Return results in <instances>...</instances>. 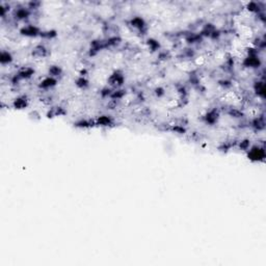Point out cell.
<instances>
[{"label":"cell","instance_id":"cell-1","mask_svg":"<svg viewBox=\"0 0 266 266\" xmlns=\"http://www.w3.org/2000/svg\"><path fill=\"white\" fill-rule=\"evenodd\" d=\"M21 32L24 35H28V37H35V35H38L40 33L39 29H38L35 26L33 25H28L26 26V27H24L21 30Z\"/></svg>","mask_w":266,"mask_h":266},{"label":"cell","instance_id":"cell-2","mask_svg":"<svg viewBox=\"0 0 266 266\" xmlns=\"http://www.w3.org/2000/svg\"><path fill=\"white\" fill-rule=\"evenodd\" d=\"M124 82V77L122 74L120 73H114L113 75L110 76V78H109V83H110L111 85H121Z\"/></svg>","mask_w":266,"mask_h":266},{"label":"cell","instance_id":"cell-3","mask_svg":"<svg viewBox=\"0 0 266 266\" xmlns=\"http://www.w3.org/2000/svg\"><path fill=\"white\" fill-rule=\"evenodd\" d=\"M55 84H56V80L54 79V77H48V78H45L41 82L40 86L43 88H49V87H52L53 85H55Z\"/></svg>","mask_w":266,"mask_h":266},{"label":"cell","instance_id":"cell-4","mask_svg":"<svg viewBox=\"0 0 266 266\" xmlns=\"http://www.w3.org/2000/svg\"><path fill=\"white\" fill-rule=\"evenodd\" d=\"M14 106L18 109H22L25 108L27 106V100H26L25 97H20V98H17L14 101Z\"/></svg>","mask_w":266,"mask_h":266},{"label":"cell","instance_id":"cell-5","mask_svg":"<svg viewBox=\"0 0 266 266\" xmlns=\"http://www.w3.org/2000/svg\"><path fill=\"white\" fill-rule=\"evenodd\" d=\"M29 16V11L27 8H19L16 11V17L18 19H26Z\"/></svg>","mask_w":266,"mask_h":266},{"label":"cell","instance_id":"cell-6","mask_svg":"<svg viewBox=\"0 0 266 266\" xmlns=\"http://www.w3.org/2000/svg\"><path fill=\"white\" fill-rule=\"evenodd\" d=\"M131 24H132L133 27L138 28V29H141V28H143L144 26V20L141 19V18L136 17V18H134V19H132Z\"/></svg>","mask_w":266,"mask_h":266},{"label":"cell","instance_id":"cell-7","mask_svg":"<svg viewBox=\"0 0 266 266\" xmlns=\"http://www.w3.org/2000/svg\"><path fill=\"white\" fill-rule=\"evenodd\" d=\"M46 54H47V51L43 46H38L37 48L33 50V55L38 56V57H44Z\"/></svg>","mask_w":266,"mask_h":266},{"label":"cell","instance_id":"cell-8","mask_svg":"<svg viewBox=\"0 0 266 266\" xmlns=\"http://www.w3.org/2000/svg\"><path fill=\"white\" fill-rule=\"evenodd\" d=\"M110 123H111V119L107 116L100 117L98 121H97V124H98V125H102V126H108V125H110Z\"/></svg>","mask_w":266,"mask_h":266},{"label":"cell","instance_id":"cell-9","mask_svg":"<svg viewBox=\"0 0 266 266\" xmlns=\"http://www.w3.org/2000/svg\"><path fill=\"white\" fill-rule=\"evenodd\" d=\"M0 61H1L2 64H8L11 61V56L8 52H2L1 56H0Z\"/></svg>","mask_w":266,"mask_h":266},{"label":"cell","instance_id":"cell-10","mask_svg":"<svg viewBox=\"0 0 266 266\" xmlns=\"http://www.w3.org/2000/svg\"><path fill=\"white\" fill-rule=\"evenodd\" d=\"M49 73L51 74V77H55V76H58L61 73V70L58 67H51L49 70Z\"/></svg>","mask_w":266,"mask_h":266},{"label":"cell","instance_id":"cell-11","mask_svg":"<svg viewBox=\"0 0 266 266\" xmlns=\"http://www.w3.org/2000/svg\"><path fill=\"white\" fill-rule=\"evenodd\" d=\"M77 85H78V86H80V87H84V86H86V85H87V81L85 80L83 77H81L77 81Z\"/></svg>","mask_w":266,"mask_h":266}]
</instances>
